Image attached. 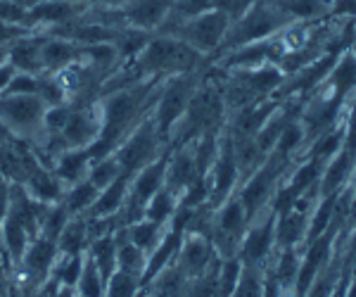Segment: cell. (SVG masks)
Returning a JSON list of instances; mask_svg holds the SVG:
<instances>
[{
  "instance_id": "cell-23",
  "label": "cell",
  "mask_w": 356,
  "mask_h": 297,
  "mask_svg": "<svg viewBox=\"0 0 356 297\" xmlns=\"http://www.w3.org/2000/svg\"><path fill=\"white\" fill-rule=\"evenodd\" d=\"M288 19L295 22H318L330 17L332 0H271Z\"/></svg>"
},
{
  "instance_id": "cell-8",
  "label": "cell",
  "mask_w": 356,
  "mask_h": 297,
  "mask_svg": "<svg viewBox=\"0 0 356 297\" xmlns=\"http://www.w3.org/2000/svg\"><path fill=\"white\" fill-rule=\"evenodd\" d=\"M207 181H209V207H219L223 200H228L233 193H238V186L243 181L238 169V162H235L233 155V143L228 138L226 131H221V141H219V152H216L214 162L209 167V174H207Z\"/></svg>"
},
{
  "instance_id": "cell-30",
  "label": "cell",
  "mask_w": 356,
  "mask_h": 297,
  "mask_svg": "<svg viewBox=\"0 0 356 297\" xmlns=\"http://www.w3.org/2000/svg\"><path fill=\"white\" fill-rule=\"evenodd\" d=\"M105 290H107V281L105 276L100 273V269L93 264L88 255L83 257V269H81V276L76 281V293L79 297H105Z\"/></svg>"
},
{
  "instance_id": "cell-5",
  "label": "cell",
  "mask_w": 356,
  "mask_h": 297,
  "mask_svg": "<svg viewBox=\"0 0 356 297\" xmlns=\"http://www.w3.org/2000/svg\"><path fill=\"white\" fill-rule=\"evenodd\" d=\"M228 29H231V19L221 10H207L202 15L191 17V19L178 22V24H171L166 29H159L154 33H169V36L181 38L183 43H188L202 57H209L221 50Z\"/></svg>"
},
{
  "instance_id": "cell-2",
  "label": "cell",
  "mask_w": 356,
  "mask_h": 297,
  "mask_svg": "<svg viewBox=\"0 0 356 297\" xmlns=\"http://www.w3.org/2000/svg\"><path fill=\"white\" fill-rule=\"evenodd\" d=\"M48 105L38 95H0V129L41 150L48 141L43 117Z\"/></svg>"
},
{
  "instance_id": "cell-4",
  "label": "cell",
  "mask_w": 356,
  "mask_h": 297,
  "mask_svg": "<svg viewBox=\"0 0 356 297\" xmlns=\"http://www.w3.org/2000/svg\"><path fill=\"white\" fill-rule=\"evenodd\" d=\"M197 81H200V72H195V74L169 77L159 86L157 98L152 102L150 117L154 127H157V134L166 143V147H169L171 134L176 131L178 122H181L183 114L188 110V102H191L195 88H197Z\"/></svg>"
},
{
  "instance_id": "cell-44",
  "label": "cell",
  "mask_w": 356,
  "mask_h": 297,
  "mask_svg": "<svg viewBox=\"0 0 356 297\" xmlns=\"http://www.w3.org/2000/svg\"><path fill=\"white\" fill-rule=\"evenodd\" d=\"M74 3H93V0H74Z\"/></svg>"
},
{
  "instance_id": "cell-11",
  "label": "cell",
  "mask_w": 356,
  "mask_h": 297,
  "mask_svg": "<svg viewBox=\"0 0 356 297\" xmlns=\"http://www.w3.org/2000/svg\"><path fill=\"white\" fill-rule=\"evenodd\" d=\"M90 3H74V0H41L36 8L29 10V29L33 31L55 33L60 29L79 19Z\"/></svg>"
},
{
  "instance_id": "cell-39",
  "label": "cell",
  "mask_w": 356,
  "mask_h": 297,
  "mask_svg": "<svg viewBox=\"0 0 356 297\" xmlns=\"http://www.w3.org/2000/svg\"><path fill=\"white\" fill-rule=\"evenodd\" d=\"M0 297H10V278L3 269H0Z\"/></svg>"
},
{
  "instance_id": "cell-20",
  "label": "cell",
  "mask_w": 356,
  "mask_h": 297,
  "mask_svg": "<svg viewBox=\"0 0 356 297\" xmlns=\"http://www.w3.org/2000/svg\"><path fill=\"white\" fill-rule=\"evenodd\" d=\"M31 241H33V236L19 224V221L13 219L10 214L0 216V243H3V250H5V255H8L10 264L13 266L19 264Z\"/></svg>"
},
{
  "instance_id": "cell-27",
  "label": "cell",
  "mask_w": 356,
  "mask_h": 297,
  "mask_svg": "<svg viewBox=\"0 0 356 297\" xmlns=\"http://www.w3.org/2000/svg\"><path fill=\"white\" fill-rule=\"evenodd\" d=\"M147 266V255L140 248H136L134 243H129L122 236V231H117V271L131 273L143 281Z\"/></svg>"
},
{
  "instance_id": "cell-16",
  "label": "cell",
  "mask_w": 356,
  "mask_h": 297,
  "mask_svg": "<svg viewBox=\"0 0 356 297\" xmlns=\"http://www.w3.org/2000/svg\"><path fill=\"white\" fill-rule=\"evenodd\" d=\"M81 57V45L69 41L65 36L57 33H48L43 43V72L45 74H57L67 67L76 65Z\"/></svg>"
},
{
  "instance_id": "cell-13",
  "label": "cell",
  "mask_w": 356,
  "mask_h": 297,
  "mask_svg": "<svg viewBox=\"0 0 356 297\" xmlns=\"http://www.w3.org/2000/svg\"><path fill=\"white\" fill-rule=\"evenodd\" d=\"M195 141L181 143V145H174L166 150L164 188H169L178 200L200 179L197 162H195Z\"/></svg>"
},
{
  "instance_id": "cell-28",
  "label": "cell",
  "mask_w": 356,
  "mask_h": 297,
  "mask_svg": "<svg viewBox=\"0 0 356 297\" xmlns=\"http://www.w3.org/2000/svg\"><path fill=\"white\" fill-rule=\"evenodd\" d=\"M122 174H124L122 164H119V159L114 157V152H110V155L95 157L93 162H90L88 174L86 176H88V181L97 188V191H105V188L114 184Z\"/></svg>"
},
{
  "instance_id": "cell-9",
  "label": "cell",
  "mask_w": 356,
  "mask_h": 297,
  "mask_svg": "<svg viewBox=\"0 0 356 297\" xmlns=\"http://www.w3.org/2000/svg\"><path fill=\"white\" fill-rule=\"evenodd\" d=\"M102 134V112L100 100L79 102L69 117L67 127L62 129L60 141L65 150H88Z\"/></svg>"
},
{
  "instance_id": "cell-10",
  "label": "cell",
  "mask_w": 356,
  "mask_h": 297,
  "mask_svg": "<svg viewBox=\"0 0 356 297\" xmlns=\"http://www.w3.org/2000/svg\"><path fill=\"white\" fill-rule=\"evenodd\" d=\"M273 252H275V212L273 209H266L257 219L250 221L243 243H240L238 257L247 266H261L264 269Z\"/></svg>"
},
{
  "instance_id": "cell-18",
  "label": "cell",
  "mask_w": 356,
  "mask_h": 297,
  "mask_svg": "<svg viewBox=\"0 0 356 297\" xmlns=\"http://www.w3.org/2000/svg\"><path fill=\"white\" fill-rule=\"evenodd\" d=\"M129 188H131V176L122 174L114 184L107 186L105 191H100L95 204L88 209V214H83V216H88V219H114V216L124 209L126 198H129Z\"/></svg>"
},
{
  "instance_id": "cell-26",
  "label": "cell",
  "mask_w": 356,
  "mask_h": 297,
  "mask_svg": "<svg viewBox=\"0 0 356 297\" xmlns=\"http://www.w3.org/2000/svg\"><path fill=\"white\" fill-rule=\"evenodd\" d=\"M166 226H169V224H166ZM166 226L164 224H157V221H152V219H145V216H143V219L134 221V224L124 226L122 228V236L129 243H134L136 248H140L145 255H150L152 250L157 248L159 238L164 236Z\"/></svg>"
},
{
  "instance_id": "cell-35",
  "label": "cell",
  "mask_w": 356,
  "mask_h": 297,
  "mask_svg": "<svg viewBox=\"0 0 356 297\" xmlns=\"http://www.w3.org/2000/svg\"><path fill=\"white\" fill-rule=\"evenodd\" d=\"M38 83H41V74L17 72L10 88L3 95H38Z\"/></svg>"
},
{
  "instance_id": "cell-45",
  "label": "cell",
  "mask_w": 356,
  "mask_h": 297,
  "mask_svg": "<svg viewBox=\"0 0 356 297\" xmlns=\"http://www.w3.org/2000/svg\"><path fill=\"white\" fill-rule=\"evenodd\" d=\"M0 131H3V129H0Z\"/></svg>"
},
{
  "instance_id": "cell-3",
  "label": "cell",
  "mask_w": 356,
  "mask_h": 297,
  "mask_svg": "<svg viewBox=\"0 0 356 297\" xmlns=\"http://www.w3.org/2000/svg\"><path fill=\"white\" fill-rule=\"evenodd\" d=\"M290 24L292 22L275 8L271 0H254L238 19L231 22V29H228L226 41H223L219 53H226V50L240 48V45H247V43L273 38Z\"/></svg>"
},
{
  "instance_id": "cell-1",
  "label": "cell",
  "mask_w": 356,
  "mask_h": 297,
  "mask_svg": "<svg viewBox=\"0 0 356 297\" xmlns=\"http://www.w3.org/2000/svg\"><path fill=\"white\" fill-rule=\"evenodd\" d=\"M202 60L204 57L181 38L169 33H152L150 41L143 45L134 60H129V65L140 79H169L200 72Z\"/></svg>"
},
{
  "instance_id": "cell-37",
  "label": "cell",
  "mask_w": 356,
  "mask_h": 297,
  "mask_svg": "<svg viewBox=\"0 0 356 297\" xmlns=\"http://www.w3.org/2000/svg\"><path fill=\"white\" fill-rule=\"evenodd\" d=\"M26 33H31V29L19 26V24H10V22L0 19V45H10V43H15L17 38L26 36Z\"/></svg>"
},
{
  "instance_id": "cell-32",
  "label": "cell",
  "mask_w": 356,
  "mask_h": 297,
  "mask_svg": "<svg viewBox=\"0 0 356 297\" xmlns=\"http://www.w3.org/2000/svg\"><path fill=\"white\" fill-rule=\"evenodd\" d=\"M240 271H243V262L240 257H226L219 262L216 269V288H219V297H231L235 285H238Z\"/></svg>"
},
{
  "instance_id": "cell-15",
  "label": "cell",
  "mask_w": 356,
  "mask_h": 297,
  "mask_svg": "<svg viewBox=\"0 0 356 297\" xmlns=\"http://www.w3.org/2000/svg\"><path fill=\"white\" fill-rule=\"evenodd\" d=\"M45 31H31L26 36L17 38L8 48V62L17 72L24 74H45L43 72V43Z\"/></svg>"
},
{
  "instance_id": "cell-7",
  "label": "cell",
  "mask_w": 356,
  "mask_h": 297,
  "mask_svg": "<svg viewBox=\"0 0 356 297\" xmlns=\"http://www.w3.org/2000/svg\"><path fill=\"white\" fill-rule=\"evenodd\" d=\"M247 226H250V216H247L238 193H233L231 198L223 200L219 207L214 209V219H211L209 241L221 259H226V257H238V250L245 238Z\"/></svg>"
},
{
  "instance_id": "cell-40",
  "label": "cell",
  "mask_w": 356,
  "mask_h": 297,
  "mask_svg": "<svg viewBox=\"0 0 356 297\" xmlns=\"http://www.w3.org/2000/svg\"><path fill=\"white\" fill-rule=\"evenodd\" d=\"M53 297H79L76 288H69V285H60V288L55 290Z\"/></svg>"
},
{
  "instance_id": "cell-42",
  "label": "cell",
  "mask_w": 356,
  "mask_h": 297,
  "mask_svg": "<svg viewBox=\"0 0 356 297\" xmlns=\"http://www.w3.org/2000/svg\"><path fill=\"white\" fill-rule=\"evenodd\" d=\"M8 48H10V45H0V65H5V62H8Z\"/></svg>"
},
{
  "instance_id": "cell-29",
  "label": "cell",
  "mask_w": 356,
  "mask_h": 297,
  "mask_svg": "<svg viewBox=\"0 0 356 297\" xmlns=\"http://www.w3.org/2000/svg\"><path fill=\"white\" fill-rule=\"evenodd\" d=\"M178 212V198L169 188H162L150 198V202L145 204V219H152L157 224H171L174 214Z\"/></svg>"
},
{
  "instance_id": "cell-41",
  "label": "cell",
  "mask_w": 356,
  "mask_h": 297,
  "mask_svg": "<svg viewBox=\"0 0 356 297\" xmlns=\"http://www.w3.org/2000/svg\"><path fill=\"white\" fill-rule=\"evenodd\" d=\"M10 3L19 5V8H24L26 13H29V10H31V8H36V5L41 3V0H10Z\"/></svg>"
},
{
  "instance_id": "cell-22",
  "label": "cell",
  "mask_w": 356,
  "mask_h": 297,
  "mask_svg": "<svg viewBox=\"0 0 356 297\" xmlns=\"http://www.w3.org/2000/svg\"><path fill=\"white\" fill-rule=\"evenodd\" d=\"M57 252L60 255H86L90 245V226L86 216H69L65 228L57 236Z\"/></svg>"
},
{
  "instance_id": "cell-38",
  "label": "cell",
  "mask_w": 356,
  "mask_h": 297,
  "mask_svg": "<svg viewBox=\"0 0 356 297\" xmlns=\"http://www.w3.org/2000/svg\"><path fill=\"white\" fill-rule=\"evenodd\" d=\"M15 74L17 70L10 62H5V65H0V95L5 93V90L10 88V83H13V79H15Z\"/></svg>"
},
{
  "instance_id": "cell-25",
  "label": "cell",
  "mask_w": 356,
  "mask_h": 297,
  "mask_svg": "<svg viewBox=\"0 0 356 297\" xmlns=\"http://www.w3.org/2000/svg\"><path fill=\"white\" fill-rule=\"evenodd\" d=\"M97 195H100V191L90 184L88 176H83L81 181H76V184L65 188L60 202L65 204L69 216H83V214H88V209L95 204Z\"/></svg>"
},
{
  "instance_id": "cell-12",
  "label": "cell",
  "mask_w": 356,
  "mask_h": 297,
  "mask_svg": "<svg viewBox=\"0 0 356 297\" xmlns=\"http://www.w3.org/2000/svg\"><path fill=\"white\" fill-rule=\"evenodd\" d=\"M219 259L221 257L216 255L209 238L202 236V233L186 231L181 250H178V257H176V266L183 271V276H186L188 281L197 276H204L207 271L219 264Z\"/></svg>"
},
{
  "instance_id": "cell-36",
  "label": "cell",
  "mask_w": 356,
  "mask_h": 297,
  "mask_svg": "<svg viewBox=\"0 0 356 297\" xmlns=\"http://www.w3.org/2000/svg\"><path fill=\"white\" fill-rule=\"evenodd\" d=\"M252 3H254V0H214V10H221V13L233 22V19H238Z\"/></svg>"
},
{
  "instance_id": "cell-43",
  "label": "cell",
  "mask_w": 356,
  "mask_h": 297,
  "mask_svg": "<svg viewBox=\"0 0 356 297\" xmlns=\"http://www.w3.org/2000/svg\"><path fill=\"white\" fill-rule=\"evenodd\" d=\"M134 297H147V288H140Z\"/></svg>"
},
{
  "instance_id": "cell-24",
  "label": "cell",
  "mask_w": 356,
  "mask_h": 297,
  "mask_svg": "<svg viewBox=\"0 0 356 297\" xmlns=\"http://www.w3.org/2000/svg\"><path fill=\"white\" fill-rule=\"evenodd\" d=\"M86 255L93 259V264L100 269L105 281H110V276L117 271V231H105L95 236Z\"/></svg>"
},
{
  "instance_id": "cell-21",
  "label": "cell",
  "mask_w": 356,
  "mask_h": 297,
  "mask_svg": "<svg viewBox=\"0 0 356 297\" xmlns=\"http://www.w3.org/2000/svg\"><path fill=\"white\" fill-rule=\"evenodd\" d=\"M90 162H93V157H90L88 150H62L55 157V162L50 164V169L60 179V184L67 188L76 184V181H81L88 174Z\"/></svg>"
},
{
  "instance_id": "cell-34",
  "label": "cell",
  "mask_w": 356,
  "mask_h": 297,
  "mask_svg": "<svg viewBox=\"0 0 356 297\" xmlns=\"http://www.w3.org/2000/svg\"><path fill=\"white\" fill-rule=\"evenodd\" d=\"M145 288L143 281L138 276H131V273H124V271H114L107 281V290H105V297H134L138 290Z\"/></svg>"
},
{
  "instance_id": "cell-31",
  "label": "cell",
  "mask_w": 356,
  "mask_h": 297,
  "mask_svg": "<svg viewBox=\"0 0 356 297\" xmlns=\"http://www.w3.org/2000/svg\"><path fill=\"white\" fill-rule=\"evenodd\" d=\"M83 257L86 255H57V262L53 266L50 278H55L60 285H69V288H76V281L81 276L83 269Z\"/></svg>"
},
{
  "instance_id": "cell-14",
  "label": "cell",
  "mask_w": 356,
  "mask_h": 297,
  "mask_svg": "<svg viewBox=\"0 0 356 297\" xmlns=\"http://www.w3.org/2000/svg\"><path fill=\"white\" fill-rule=\"evenodd\" d=\"M171 8H174V0H129L119 10L124 13L126 24L131 29L154 33L166 22Z\"/></svg>"
},
{
  "instance_id": "cell-6",
  "label": "cell",
  "mask_w": 356,
  "mask_h": 297,
  "mask_svg": "<svg viewBox=\"0 0 356 297\" xmlns=\"http://www.w3.org/2000/svg\"><path fill=\"white\" fill-rule=\"evenodd\" d=\"M166 150H169V147H166V143L162 141V136L157 134V127H154L152 117L145 114V117L119 141V145L114 147V157L119 159L124 174L134 176L143 167H147L150 162L162 157Z\"/></svg>"
},
{
  "instance_id": "cell-19",
  "label": "cell",
  "mask_w": 356,
  "mask_h": 297,
  "mask_svg": "<svg viewBox=\"0 0 356 297\" xmlns=\"http://www.w3.org/2000/svg\"><path fill=\"white\" fill-rule=\"evenodd\" d=\"M22 186L26 188L29 195L43 204L60 202L62 193H65V186H62L60 179L53 174V169H48L45 164H38V167L26 176V181Z\"/></svg>"
},
{
  "instance_id": "cell-33",
  "label": "cell",
  "mask_w": 356,
  "mask_h": 297,
  "mask_svg": "<svg viewBox=\"0 0 356 297\" xmlns=\"http://www.w3.org/2000/svg\"><path fill=\"white\" fill-rule=\"evenodd\" d=\"M231 297H264V269L261 266L243 264L238 285H235Z\"/></svg>"
},
{
  "instance_id": "cell-17",
  "label": "cell",
  "mask_w": 356,
  "mask_h": 297,
  "mask_svg": "<svg viewBox=\"0 0 356 297\" xmlns=\"http://www.w3.org/2000/svg\"><path fill=\"white\" fill-rule=\"evenodd\" d=\"M325 83L342 102L356 100V55L352 50H344V53L337 55L330 74L325 77Z\"/></svg>"
}]
</instances>
